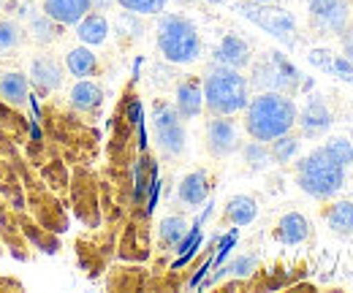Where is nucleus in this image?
Here are the masks:
<instances>
[{
    "label": "nucleus",
    "mask_w": 353,
    "mask_h": 293,
    "mask_svg": "<svg viewBox=\"0 0 353 293\" xmlns=\"http://www.w3.org/2000/svg\"><path fill=\"white\" fill-rule=\"evenodd\" d=\"M296 103L294 95L285 92H259L245 106V130L256 141H272L296 125Z\"/></svg>",
    "instance_id": "1"
},
{
    "label": "nucleus",
    "mask_w": 353,
    "mask_h": 293,
    "mask_svg": "<svg viewBox=\"0 0 353 293\" xmlns=\"http://www.w3.org/2000/svg\"><path fill=\"white\" fill-rule=\"evenodd\" d=\"M348 166L329 152L326 144L310 150L305 158L296 161V185L307 193L310 199L326 201L334 199L345 188Z\"/></svg>",
    "instance_id": "2"
},
{
    "label": "nucleus",
    "mask_w": 353,
    "mask_h": 293,
    "mask_svg": "<svg viewBox=\"0 0 353 293\" xmlns=\"http://www.w3.org/2000/svg\"><path fill=\"white\" fill-rule=\"evenodd\" d=\"M204 87V109L218 117H234L245 112L250 101V84L242 77V71L228 65H212L207 77L201 79Z\"/></svg>",
    "instance_id": "3"
},
{
    "label": "nucleus",
    "mask_w": 353,
    "mask_h": 293,
    "mask_svg": "<svg viewBox=\"0 0 353 293\" xmlns=\"http://www.w3.org/2000/svg\"><path fill=\"white\" fill-rule=\"evenodd\" d=\"M155 43L161 57L172 65H190L201 57L199 28L185 14H163L155 28Z\"/></svg>",
    "instance_id": "4"
},
{
    "label": "nucleus",
    "mask_w": 353,
    "mask_h": 293,
    "mask_svg": "<svg viewBox=\"0 0 353 293\" xmlns=\"http://www.w3.org/2000/svg\"><path fill=\"white\" fill-rule=\"evenodd\" d=\"M302 71L277 49L261 54L253 68H250V87L259 92H285V95H296L302 90Z\"/></svg>",
    "instance_id": "5"
},
{
    "label": "nucleus",
    "mask_w": 353,
    "mask_h": 293,
    "mask_svg": "<svg viewBox=\"0 0 353 293\" xmlns=\"http://www.w3.org/2000/svg\"><path fill=\"white\" fill-rule=\"evenodd\" d=\"M236 14L261 28L272 39L283 46H296V19L291 11L280 8L277 3H256V0H242L236 3Z\"/></svg>",
    "instance_id": "6"
},
{
    "label": "nucleus",
    "mask_w": 353,
    "mask_h": 293,
    "mask_svg": "<svg viewBox=\"0 0 353 293\" xmlns=\"http://www.w3.org/2000/svg\"><path fill=\"white\" fill-rule=\"evenodd\" d=\"M152 128H155V141L161 147L163 155L176 158L185 152L188 144V133L182 125V117L176 114V109L166 101H155L152 106Z\"/></svg>",
    "instance_id": "7"
},
{
    "label": "nucleus",
    "mask_w": 353,
    "mask_h": 293,
    "mask_svg": "<svg viewBox=\"0 0 353 293\" xmlns=\"http://www.w3.org/2000/svg\"><path fill=\"white\" fill-rule=\"evenodd\" d=\"M310 22L321 33H343L351 17L348 0H307Z\"/></svg>",
    "instance_id": "8"
},
{
    "label": "nucleus",
    "mask_w": 353,
    "mask_h": 293,
    "mask_svg": "<svg viewBox=\"0 0 353 293\" xmlns=\"http://www.w3.org/2000/svg\"><path fill=\"white\" fill-rule=\"evenodd\" d=\"M296 125H299L305 139H321L332 130L334 117H332V112H329V106L323 103L321 95H310L307 103L302 106V112H296Z\"/></svg>",
    "instance_id": "9"
},
{
    "label": "nucleus",
    "mask_w": 353,
    "mask_h": 293,
    "mask_svg": "<svg viewBox=\"0 0 353 293\" xmlns=\"http://www.w3.org/2000/svg\"><path fill=\"white\" fill-rule=\"evenodd\" d=\"M207 150L215 158H228L239 150V130L231 117L212 114V120L207 123Z\"/></svg>",
    "instance_id": "10"
},
{
    "label": "nucleus",
    "mask_w": 353,
    "mask_h": 293,
    "mask_svg": "<svg viewBox=\"0 0 353 293\" xmlns=\"http://www.w3.org/2000/svg\"><path fill=\"white\" fill-rule=\"evenodd\" d=\"M28 79L33 84V90L44 98V95H52L63 87V65L49 57V54H39L30 60V71H28Z\"/></svg>",
    "instance_id": "11"
},
{
    "label": "nucleus",
    "mask_w": 353,
    "mask_h": 293,
    "mask_svg": "<svg viewBox=\"0 0 353 293\" xmlns=\"http://www.w3.org/2000/svg\"><path fill=\"white\" fill-rule=\"evenodd\" d=\"M174 109L182 120H196L204 112V87L201 79L185 77L174 90Z\"/></svg>",
    "instance_id": "12"
},
{
    "label": "nucleus",
    "mask_w": 353,
    "mask_h": 293,
    "mask_svg": "<svg viewBox=\"0 0 353 293\" xmlns=\"http://www.w3.org/2000/svg\"><path fill=\"white\" fill-rule=\"evenodd\" d=\"M212 60L218 65H228V68L242 71V68H248L253 63L250 43L245 41L242 36H236V33H225L221 39V43L215 46V52H212Z\"/></svg>",
    "instance_id": "13"
},
{
    "label": "nucleus",
    "mask_w": 353,
    "mask_h": 293,
    "mask_svg": "<svg viewBox=\"0 0 353 293\" xmlns=\"http://www.w3.org/2000/svg\"><path fill=\"white\" fill-rule=\"evenodd\" d=\"M212 193V182H210V174L207 171H190L182 176V182L176 185V201L188 210H196L201 207Z\"/></svg>",
    "instance_id": "14"
},
{
    "label": "nucleus",
    "mask_w": 353,
    "mask_h": 293,
    "mask_svg": "<svg viewBox=\"0 0 353 293\" xmlns=\"http://www.w3.org/2000/svg\"><path fill=\"white\" fill-rule=\"evenodd\" d=\"M274 239L285 247H296L302 242L310 239V220L302 212H285L280 220H277V228H274Z\"/></svg>",
    "instance_id": "15"
},
{
    "label": "nucleus",
    "mask_w": 353,
    "mask_h": 293,
    "mask_svg": "<svg viewBox=\"0 0 353 293\" xmlns=\"http://www.w3.org/2000/svg\"><path fill=\"white\" fill-rule=\"evenodd\" d=\"M41 11L63 28H74L90 8V0H41Z\"/></svg>",
    "instance_id": "16"
},
{
    "label": "nucleus",
    "mask_w": 353,
    "mask_h": 293,
    "mask_svg": "<svg viewBox=\"0 0 353 293\" xmlns=\"http://www.w3.org/2000/svg\"><path fill=\"white\" fill-rule=\"evenodd\" d=\"M74 28H77V39L85 46H101V43H106L109 33H112V25L101 11H88Z\"/></svg>",
    "instance_id": "17"
},
{
    "label": "nucleus",
    "mask_w": 353,
    "mask_h": 293,
    "mask_svg": "<svg viewBox=\"0 0 353 293\" xmlns=\"http://www.w3.org/2000/svg\"><path fill=\"white\" fill-rule=\"evenodd\" d=\"M223 217H225V223H231L236 228L250 225L259 217V201L253 196H245V193L231 196L228 204H225V210H223Z\"/></svg>",
    "instance_id": "18"
},
{
    "label": "nucleus",
    "mask_w": 353,
    "mask_h": 293,
    "mask_svg": "<svg viewBox=\"0 0 353 293\" xmlns=\"http://www.w3.org/2000/svg\"><path fill=\"white\" fill-rule=\"evenodd\" d=\"M68 103L77 112H85V114L95 112L103 103V90H101V84L90 82V79H77V84L68 92Z\"/></svg>",
    "instance_id": "19"
},
{
    "label": "nucleus",
    "mask_w": 353,
    "mask_h": 293,
    "mask_svg": "<svg viewBox=\"0 0 353 293\" xmlns=\"http://www.w3.org/2000/svg\"><path fill=\"white\" fill-rule=\"evenodd\" d=\"M30 95V79L22 71H6L0 74V98L11 106H22L28 103Z\"/></svg>",
    "instance_id": "20"
},
{
    "label": "nucleus",
    "mask_w": 353,
    "mask_h": 293,
    "mask_svg": "<svg viewBox=\"0 0 353 293\" xmlns=\"http://www.w3.org/2000/svg\"><path fill=\"white\" fill-rule=\"evenodd\" d=\"M65 71L77 79H90L98 74V54L90 49V46H74L68 54H65Z\"/></svg>",
    "instance_id": "21"
},
{
    "label": "nucleus",
    "mask_w": 353,
    "mask_h": 293,
    "mask_svg": "<svg viewBox=\"0 0 353 293\" xmlns=\"http://www.w3.org/2000/svg\"><path fill=\"white\" fill-rule=\"evenodd\" d=\"M28 30H30V39L36 43H41V46H49V43H54L63 36V25H57L54 19H49L44 11L28 17Z\"/></svg>",
    "instance_id": "22"
},
{
    "label": "nucleus",
    "mask_w": 353,
    "mask_h": 293,
    "mask_svg": "<svg viewBox=\"0 0 353 293\" xmlns=\"http://www.w3.org/2000/svg\"><path fill=\"white\" fill-rule=\"evenodd\" d=\"M269 152H272V163H291L302 152V136L288 130L269 141Z\"/></svg>",
    "instance_id": "23"
},
{
    "label": "nucleus",
    "mask_w": 353,
    "mask_h": 293,
    "mask_svg": "<svg viewBox=\"0 0 353 293\" xmlns=\"http://www.w3.org/2000/svg\"><path fill=\"white\" fill-rule=\"evenodd\" d=\"M188 220L182 217V214H169V217H163L161 220V225H158V239H161V245L166 247V250H176V245L185 239V234H188Z\"/></svg>",
    "instance_id": "24"
},
{
    "label": "nucleus",
    "mask_w": 353,
    "mask_h": 293,
    "mask_svg": "<svg viewBox=\"0 0 353 293\" xmlns=\"http://www.w3.org/2000/svg\"><path fill=\"white\" fill-rule=\"evenodd\" d=\"M326 225L337 236H351L353 234V201H334L326 210Z\"/></svg>",
    "instance_id": "25"
},
{
    "label": "nucleus",
    "mask_w": 353,
    "mask_h": 293,
    "mask_svg": "<svg viewBox=\"0 0 353 293\" xmlns=\"http://www.w3.org/2000/svg\"><path fill=\"white\" fill-rule=\"evenodd\" d=\"M259 269V258L256 255H236L234 261H228V263H221L218 266V272H215V277L207 283V285H212V283H218L223 277H250L253 272Z\"/></svg>",
    "instance_id": "26"
},
{
    "label": "nucleus",
    "mask_w": 353,
    "mask_h": 293,
    "mask_svg": "<svg viewBox=\"0 0 353 293\" xmlns=\"http://www.w3.org/2000/svg\"><path fill=\"white\" fill-rule=\"evenodd\" d=\"M22 41H25V33H22L19 19H14L8 14H0V54L19 49Z\"/></svg>",
    "instance_id": "27"
},
{
    "label": "nucleus",
    "mask_w": 353,
    "mask_h": 293,
    "mask_svg": "<svg viewBox=\"0 0 353 293\" xmlns=\"http://www.w3.org/2000/svg\"><path fill=\"white\" fill-rule=\"evenodd\" d=\"M242 150V158L245 163L250 166V171H264L272 166V152H269V144L266 141H248V144H239Z\"/></svg>",
    "instance_id": "28"
},
{
    "label": "nucleus",
    "mask_w": 353,
    "mask_h": 293,
    "mask_svg": "<svg viewBox=\"0 0 353 293\" xmlns=\"http://www.w3.org/2000/svg\"><path fill=\"white\" fill-rule=\"evenodd\" d=\"M155 176H158V166H155V161L141 158V161L136 163V171H133V182H136L133 201H144V196H147V190H150V185H152V179H155Z\"/></svg>",
    "instance_id": "29"
},
{
    "label": "nucleus",
    "mask_w": 353,
    "mask_h": 293,
    "mask_svg": "<svg viewBox=\"0 0 353 293\" xmlns=\"http://www.w3.org/2000/svg\"><path fill=\"white\" fill-rule=\"evenodd\" d=\"M117 6L123 11L139 14V17H158V14L166 11L169 0H117Z\"/></svg>",
    "instance_id": "30"
},
{
    "label": "nucleus",
    "mask_w": 353,
    "mask_h": 293,
    "mask_svg": "<svg viewBox=\"0 0 353 293\" xmlns=\"http://www.w3.org/2000/svg\"><path fill=\"white\" fill-rule=\"evenodd\" d=\"M117 33L131 36V39H141V36H144V25L139 22V14L123 11V14H120V19H117Z\"/></svg>",
    "instance_id": "31"
},
{
    "label": "nucleus",
    "mask_w": 353,
    "mask_h": 293,
    "mask_svg": "<svg viewBox=\"0 0 353 293\" xmlns=\"http://www.w3.org/2000/svg\"><path fill=\"white\" fill-rule=\"evenodd\" d=\"M326 147H329V152H332L334 158H340L348 168L353 166V144L345 139V136H334V139H329Z\"/></svg>",
    "instance_id": "32"
},
{
    "label": "nucleus",
    "mask_w": 353,
    "mask_h": 293,
    "mask_svg": "<svg viewBox=\"0 0 353 293\" xmlns=\"http://www.w3.org/2000/svg\"><path fill=\"white\" fill-rule=\"evenodd\" d=\"M236 239H239V231H236V228H231L225 236H221V239H218V245H215V247H218V252L212 255V263H215V266H221L223 261L228 258V252L234 250Z\"/></svg>",
    "instance_id": "33"
},
{
    "label": "nucleus",
    "mask_w": 353,
    "mask_h": 293,
    "mask_svg": "<svg viewBox=\"0 0 353 293\" xmlns=\"http://www.w3.org/2000/svg\"><path fill=\"white\" fill-rule=\"evenodd\" d=\"M329 77H334V79H343V82H353V63L348 60V57H345V54H334Z\"/></svg>",
    "instance_id": "34"
},
{
    "label": "nucleus",
    "mask_w": 353,
    "mask_h": 293,
    "mask_svg": "<svg viewBox=\"0 0 353 293\" xmlns=\"http://www.w3.org/2000/svg\"><path fill=\"white\" fill-rule=\"evenodd\" d=\"M307 60H310V65H315L318 71L329 74V71H332V60H334V54H332L329 49H310Z\"/></svg>",
    "instance_id": "35"
},
{
    "label": "nucleus",
    "mask_w": 353,
    "mask_h": 293,
    "mask_svg": "<svg viewBox=\"0 0 353 293\" xmlns=\"http://www.w3.org/2000/svg\"><path fill=\"white\" fill-rule=\"evenodd\" d=\"M158 196H161V179L155 176L152 185H150V190H147V214L155 212V207H158Z\"/></svg>",
    "instance_id": "36"
},
{
    "label": "nucleus",
    "mask_w": 353,
    "mask_h": 293,
    "mask_svg": "<svg viewBox=\"0 0 353 293\" xmlns=\"http://www.w3.org/2000/svg\"><path fill=\"white\" fill-rule=\"evenodd\" d=\"M128 120H131L133 125L144 123V106H141V101H139V98H133L131 103H128Z\"/></svg>",
    "instance_id": "37"
},
{
    "label": "nucleus",
    "mask_w": 353,
    "mask_h": 293,
    "mask_svg": "<svg viewBox=\"0 0 353 293\" xmlns=\"http://www.w3.org/2000/svg\"><path fill=\"white\" fill-rule=\"evenodd\" d=\"M343 54L353 63V22H348L343 30Z\"/></svg>",
    "instance_id": "38"
},
{
    "label": "nucleus",
    "mask_w": 353,
    "mask_h": 293,
    "mask_svg": "<svg viewBox=\"0 0 353 293\" xmlns=\"http://www.w3.org/2000/svg\"><path fill=\"white\" fill-rule=\"evenodd\" d=\"M210 269H212V258H207V261L201 263V269L193 274V280H190V288H199V285H201V280L207 277V272H210Z\"/></svg>",
    "instance_id": "39"
},
{
    "label": "nucleus",
    "mask_w": 353,
    "mask_h": 293,
    "mask_svg": "<svg viewBox=\"0 0 353 293\" xmlns=\"http://www.w3.org/2000/svg\"><path fill=\"white\" fill-rule=\"evenodd\" d=\"M117 0H90V8L92 11H106V8H112Z\"/></svg>",
    "instance_id": "40"
},
{
    "label": "nucleus",
    "mask_w": 353,
    "mask_h": 293,
    "mask_svg": "<svg viewBox=\"0 0 353 293\" xmlns=\"http://www.w3.org/2000/svg\"><path fill=\"white\" fill-rule=\"evenodd\" d=\"M30 136H33V141H41V125H39V120H33L30 117Z\"/></svg>",
    "instance_id": "41"
},
{
    "label": "nucleus",
    "mask_w": 353,
    "mask_h": 293,
    "mask_svg": "<svg viewBox=\"0 0 353 293\" xmlns=\"http://www.w3.org/2000/svg\"><path fill=\"white\" fill-rule=\"evenodd\" d=\"M141 65H144V57H136L133 60V82H139V77H141Z\"/></svg>",
    "instance_id": "42"
},
{
    "label": "nucleus",
    "mask_w": 353,
    "mask_h": 293,
    "mask_svg": "<svg viewBox=\"0 0 353 293\" xmlns=\"http://www.w3.org/2000/svg\"><path fill=\"white\" fill-rule=\"evenodd\" d=\"M256 3H280V0H256Z\"/></svg>",
    "instance_id": "43"
},
{
    "label": "nucleus",
    "mask_w": 353,
    "mask_h": 293,
    "mask_svg": "<svg viewBox=\"0 0 353 293\" xmlns=\"http://www.w3.org/2000/svg\"><path fill=\"white\" fill-rule=\"evenodd\" d=\"M207 3H215V6H221V3H225V0H207Z\"/></svg>",
    "instance_id": "44"
}]
</instances>
